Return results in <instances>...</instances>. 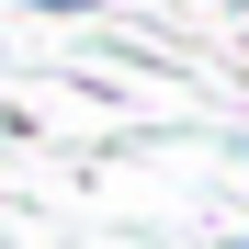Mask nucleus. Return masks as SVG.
I'll use <instances>...</instances> for the list:
<instances>
[{"instance_id": "f257e3e1", "label": "nucleus", "mask_w": 249, "mask_h": 249, "mask_svg": "<svg viewBox=\"0 0 249 249\" xmlns=\"http://www.w3.org/2000/svg\"><path fill=\"white\" fill-rule=\"evenodd\" d=\"M23 12H34V23H91L102 0H23Z\"/></svg>"}, {"instance_id": "f03ea898", "label": "nucleus", "mask_w": 249, "mask_h": 249, "mask_svg": "<svg viewBox=\"0 0 249 249\" xmlns=\"http://www.w3.org/2000/svg\"><path fill=\"white\" fill-rule=\"evenodd\" d=\"M238 12H249V0H238Z\"/></svg>"}]
</instances>
